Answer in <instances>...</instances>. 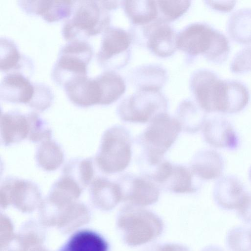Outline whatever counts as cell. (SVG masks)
Segmentation results:
<instances>
[{
	"mask_svg": "<svg viewBox=\"0 0 251 251\" xmlns=\"http://www.w3.org/2000/svg\"><path fill=\"white\" fill-rule=\"evenodd\" d=\"M126 15L133 24H149L157 20L158 9L154 0H126L123 1Z\"/></svg>",
	"mask_w": 251,
	"mask_h": 251,
	"instance_id": "28",
	"label": "cell"
},
{
	"mask_svg": "<svg viewBox=\"0 0 251 251\" xmlns=\"http://www.w3.org/2000/svg\"><path fill=\"white\" fill-rule=\"evenodd\" d=\"M34 91V83L20 72L8 73L0 83V99L6 102L28 105Z\"/></svg>",
	"mask_w": 251,
	"mask_h": 251,
	"instance_id": "14",
	"label": "cell"
},
{
	"mask_svg": "<svg viewBox=\"0 0 251 251\" xmlns=\"http://www.w3.org/2000/svg\"><path fill=\"white\" fill-rule=\"evenodd\" d=\"M64 88L69 99L76 106L86 107L100 104V91L95 77H79L67 84Z\"/></svg>",
	"mask_w": 251,
	"mask_h": 251,
	"instance_id": "18",
	"label": "cell"
},
{
	"mask_svg": "<svg viewBox=\"0 0 251 251\" xmlns=\"http://www.w3.org/2000/svg\"><path fill=\"white\" fill-rule=\"evenodd\" d=\"M90 213L87 206L79 202H74L64 210L57 226L65 232H69L87 223Z\"/></svg>",
	"mask_w": 251,
	"mask_h": 251,
	"instance_id": "31",
	"label": "cell"
},
{
	"mask_svg": "<svg viewBox=\"0 0 251 251\" xmlns=\"http://www.w3.org/2000/svg\"><path fill=\"white\" fill-rule=\"evenodd\" d=\"M227 32L234 41L251 43V8H244L232 13L227 21Z\"/></svg>",
	"mask_w": 251,
	"mask_h": 251,
	"instance_id": "25",
	"label": "cell"
},
{
	"mask_svg": "<svg viewBox=\"0 0 251 251\" xmlns=\"http://www.w3.org/2000/svg\"><path fill=\"white\" fill-rule=\"evenodd\" d=\"M230 70L235 74H242L251 70V47H245L233 56L230 63Z\"/></svg>",
	"mask_w": 251,
	"mask_h": 251,
	"instance_id": "37",
	"label": "cell"
},
{
	"mask_svg": "<svg viewBox=\"0 0 251 251\" xmlns=\"http://www.w3.org/2000/svg\"><path fill=\"white\" fill-rule=\"evenodd\" d=\"M64 159L62 147L51 139L43 141L37 148L35 153L36 164L45 171L56 170L63 164Z\"/></svg>",
	"mask_w": 251,
	"mask_h": 251,
	"instance_id": "26",
	"label": "cell"
},
{
	"mask_svg": "<svg viewBox=\"0 0 251 251\" xmlns=\"http://www.w3.org/2000/svg\"><path fill=\"white\" fill-rule=\"evenodd\" d=\"M95 170L92 158L70 159L62 169V174L74 180L83 189L93 181Z\"/></svg>",
	"mask_w": 251,
	"mask_h": 251,
	"instance_id": "30",
	"label": "cell"
},
{
	"mask_svg": "<svg viewBox=\"0 0 251 251\" xmlns=\"http://www.w3.org/2000/svg\"><path fill=\"white\" fill-rule=\"evenodd\" d=\"M167 109V100L159 90L140 89L123 100L117 112L124 122L146 123Z\"/></svg>",
	"mask_w": 251,
	"mask_h": 251,
	"instance_id": "8",
	"label": "cell"
},
{
	"mask_svg": "<svg viewBox=\"0 0 251 251\" xmlns=\"http://www.w3.org/2000/svg\"><path fill=\"white\" fill-rule=\"evenodd\" d=\"M109 11L103 0L73 1L71 15L62 26L64 38L69 41L85 40L104 31L109 26Z\"/></svg>",
	"mask_w": 251,
	"mask_h": 251,
	"instance_id": "3",
	"label": "cell"
},
{
	"mask_svg": "<svg viewBox=\"0 0 251 251\" xmlns=\"http://www.w3.org/2000/svg\"><path fill=\"white\" fill-rule=\"evenodd\" d=\"M201 251H224V250L219 246L212 245L205 247Z\"/></svg>",
	"mask_w": 251,
	"mask_h": 251,
	"instance_id": "41",
	"label": "cell"
},
{
	"mask_svg": "<svg viewBox=\"0 0 251 251\" xmlns=\"http://www.w3.org/2000/svg\"><path fill=\"white\" fill-rule=\"evenodd\" d=\"M137 72L138 87L140 89L159 90L166 79L165 72L158 66L140 68Z\"/></svg>",
	"mask_w": 251,
	"mask_h": 251,
	"instance_id": "32",
	"label": "cell"
},
{
	"mask_svg": "<svg viewBox=\"0 0 251 251\" xmlns=\"http://www.w3.org/2000/svg\"><path fill=\"white\" fill-rule=\"evenodd\" d=\"M246 194L242 183L233 176H226L219 179L213 192L217 205L226 211L236 210Z\"/></svg>",
	"mask_w": 251,
	"mask_h": 251,
	"instance_id": "16",
	"label": "cell"
},
{
	"mask_svg": "<svg viewBox=\"0 0 251 251\" xmlns=\"http://www.w3.org/2000/svg\"><path fill=\"white\" fill-rule=\"evenodd\" d=\"M29 124L27 139L32 143L42 142L51 139L52 131L47 122L36 112L26 114Z\"/></svg>",
	"mask_w": 251,
	"mask_h": 251,
	"instance_id": "35",
	"label": "cell"
},
{
	"mask_svg": "<svg viewBox=\"0 0 251 251\" xmlns=\"http://www.w3.org/2000/svg\"><path fill=\"white\" fill-rule=\"evenodd\" d=\"M0 47L1 71L21 72L20 71L26 68L27 65H33L29 59L20 53L17 44L11 39L5 37H1Z\"/></svg>",
	"mask_w": 251,
	"mask_h": 251,
	"instance_id": "23",
	"label": "cell"
},
{
	"mask_svg": "<svg viewBox=\"0 0 251 251\" xmlns=\"http://www.w3.org/2000/svg\"><path fill=\"white\" fill-rule=\"evenodd\" d=\"M190 86L198 105L205 112L236 113L244 109L250 100V92L245 84L221 79L208 69L195 71Z\"/></svg>",
	"mask_w": 251,
	"mask_h": 251,
	"instance_id": "1",
	"label": "cell"
},
{
	"mask_svg": "<svg viewBox=\"0 0 251 251\" xmlns=\"http://www.w3.org/2000/svg\"><path fill=\"white\" fill-rule=\"evenodd\" d=\"M131 42V36L127 31L109 26L103 31L97 54L98 63L109 71L124 66L129 58Z\"/></svg>",
	"mask_w": 251,
	"mask_h": 251,
	"instance_id": "9",
	"label": "cell"
},
{
	"mask_svg": "<svg viewBox=\"0 0 251 251\" xmlns=\"http://www.w3.org/2000/svg\"><path fill=\"white\" fill-rule=\"evenodd\" d=\"M156 251H186V249L178 244H167L158 247Z\"/></svg>",
	"mask_w": 251,
	"mask_h": 251,
	"instance_id": "40",
	"label": "cell"
},
{
	"mask_svg": "<svg viewBox=\"0 0 251 251\" xmlns=\"http://www.w3.org/2000/svg\"><path fill=\"white\" fill-rule=\"evenodd\" d=\"M205 112L193 101L184 100L177 108L176 119L182 129L187 132L194 133L202 128L206 120Z\"/></svg>",
	"mask_w": 251,
	"mask_h": 251,
	"instance_id": "29",
	"label": "cell"
},
{
	"mask_svg": "<svg viewBox=\"0 0 251 251\" xmlns=\"http://www.w3.org/2000/svg\"><path fill=\"white\" fill-rule=\"evenodd\" d=\"M206 5L211 9L221 12H226L231 10L235 5L236 1H204Z\"/></svg>",
	"mask_w": 251,
	"mask_h": 251,
	"instance_id": "39",
	"label": "cell"
},
{
	"mask_svg": "<svg viewBox=\"0 0 251 251\" xmlns=\"http://www.w3.org/2000/svg\"><path fill=\"white\" fill-rule=\"evenodd\" d=\"M177 48L194 58L201 55L208 61L220 64L228 58L230 46L222 32L208 24H191L177 35Z\"/></svg>",
	"mask_w": 251,
	"mask_h": 251,
	"instance_id": "2",
	"label": "cell"
},
{
	"mask_svg": "<svg viewBox=\"0 0 251 251\" xmlns=\"http://www.w3.org/2000/svg\"><path fill=\"white\" fill-rule=\"evenodd\" d=\"M229 251H251V229L243 226L230 228L226 237Z\"/></svg>",
	"mask_w": 251,
	"mask_h": 251,
	"instance_id": "33",
	"label": "cell"
},
{
	"mask_svg": "<svg viewBox=\"0 0 251 251\" xmlns=\"http://www.w3.org/2000/svg\"><path fill=\"white\" fill-rule=\"evenodd\" d=\"M204 141L210 146L229 150L239 146V138L232 124L222 117L206 120L202 127Z\"/></svg>",
	"mask_w": 251,
	"mask_h": 251,
	"instance_id": "15",
	"label": "cell"
},
{
	"mask_svg": "<svg viewBox=\"0 0 251 251\" xmlns=\"http://www.w3.org/2000/svg\"><path fill=\"white\" fill-rule=\"evenodd\" d=\"M29 124L26 114L17 111L1 113L0 116L1 143L9 146L27 138Z\"/></svg>",
	"mask_w": 251,
	"mask_h": 251,
	"instance_id": "20",
	"label": "cell"
},
{
	"mask_svg": "<svg viewBox=\"0 0 251 251\" xmlns=\"http://www.w3.org/2000/svg\"><path fill=\"white\" fill-rule=\"evenodd\" d=\"M181 130L178 120L167 113L160 114L151 122L138 138L150 165L157 166L162 161Z\"/></svg>",
	"mask_w": 251,
	"mask_h": 251,
	"instance_id": "5",
	"label": "cell"
},
{
	"mask_svg": "<svg viewBox=\"0 0 251 251\" xmlns=\"http://www.w3.org/2000/svg\"><path fill=\"white\" fill-rule=\"evenodd\" d=\"M32 251H47L45 249L40 248V247H36V248H34Z\"/></svg>",
	"mask_w": 251,
	"mask_h": 251,
	"instance_id": "42",
	"label": "cell"
},
{
	"mask_svg": "<svg viewBox=\"0 0 251 251\" xmlns=\"http://www.w3.org/2000/svg\"><path fill=\"white\" fill-rule=\"evenodd\" d=\"M83 189L72 178L62 175L51 186L46 198L60 207H65L80 196Z\"/></svg>",
	"mask_w": 251,
	"mask_h": 251,
	"instance_id": "22",
	"label": "cell"
},
{
	"mask_svg": "<svg viewBox=\"0 0 251 251\" xmlns=\"http://www.w3.org/2000/svg\"><path fill=\"white\" fill-rule=\"evenodd\" d=\"M149 176L156 183L174 193H195L200 186L195 179L198 178L190 167L174 164L166 160L162 161L157 165L153 173Z\"/></svg>",
	"mask_w": 251,
	"mask_h": 251,
	"instance_id": "11",
	"label": "cell"
},
{
	"mask_svg": "<svg viewBox=\"0 0 251 251\" xmlns=\"http://www.w3.org/2000/svg\"><path fill=\"white\" fill-rule=\"evenodd\" d=\"M118 226L126 244L137 246L150 242L162 232L163 223L152 212L128 204L120 211Z\"/></svg>",
	"mask_w": 251,
	"mask_h": 251,
	"instance_id": "6",
	"label": "cell"
},
{
	"mask_svg": "<svg viewBox=\"0 0 251 251\" xmlns=\"http://www.w3.org/2000/svg\"><path fill=\"white\" fill-rule=\"evenodd\" d=\"M89 194L92 203L105 211L112 209L122 201L119 184L103 176L93 180L89 185Z\"/></svg>",
	"mask_w": 251,
	"mask_h": 251,
	"instance_id": "19",
	"label": "cell"
},
{
	"mask_svg": "<svg viewBox=\"0 0 251 251\" xmlns=\"http://www.w3.org/2000/svg\"><path fill=\"white\" fill-rule=\"evenodd\" d=\"M18 4L26 13L41 15L48 22L68 18L71 15L73 1L71 0H18Z\"/></svg>",
	"mask_w": 251,
	"mask_h": 251,
	"instance_id": "17",
	"label": "cell"
},
{
	"mask_svg": "<svg viewBox=\"0 0 251 251\" xmlns=\"http://www.w3.org/2000/svg\"><path fill=\"white\" fill-rule=\"evenodd\" d=\"M101 94L100 105H109L118 100L125 93V82L113 71H105L95 77Z\"/></svg>",
	"mask_w": 251,
	"mask_h": 251,
	"instance_id": "24",
	"label": "cell"
},
{
	"mask_svg": "<svg viewBox=\"0 0 251 251\" xmlns=\"http://www.w3.org/2000/svg\"><path fill=\"white\" fill-rule=\"evenodd\" d=\"M0 200L1 207L12 204L23 212L33 211L42 201L41 191L35 183L14 176H7L2 182Z\"/></svg>",
	"mask_w": 251,
	"mask_h": 251,
	"instance_id": "10",
	"label": "cell"
},
{
	"mask_svg": "<svg viewBox=\"0 0 251 251\" xmlns=\"http://www.w3.org/2000/svg\"><path fill=\"white\" fill-rule=\"evenodd\" d=\"M132 138L130 131L121 125H114L103 133L95 162L106 174L121 172L129 165L132 156Z\"/></svg>",
	"mask_w": 251,
	"mask_h": 251,
	"instance_id": "4",
	"label": "cell"
},
{
	"mask_svg": "<svg viewBox=\"0 0 251 251\" xmlns=\"http://www.w3.org/2000/svg\"><path fill=\"white\" fill-rule=\"evenodd\" d=\"M93 53L92 46L85 40L69 41L59 50L51 69L52 79L64 87L73 80L87 75V65Z\"/></svg>",
	"mask_w": 251,
	"mask_h": 251,
	"instance_id": "7",
	"label": "cell"
},
{
	"mask_svg": "<svg viewBox=\"0 0 251 251\" xmlns=\"http://www.w3.org/2000/svg\"><path fill=\"white\" fill-rule=\"evenodd\" d=\"M237 216L243 222L251 225V193H247L236 209Z\"/></svg>",
	"mask_w": 251,
	"mask_h": 251,
	"instance_id": "38",
	"label": "cell"
},
{
	"mask_svg": "<svg viewBox=\"0 0 251 251\" xmlns=\"http://www.w3.org/2000/svg\"><path fill=\"white\" fill-rule=\"evenodd\" d=\"M108 244L98 233L89 230L79 231L71 236L60 251H108Z\"/></svg>",
	"mask_w": 251,
	"mask_h": 251,
	"instance_id": "27",
	"label": "cell"
},
{
	"mask_svg": "<svg viewBox=\"0 0 251 251\" xmlns=\"http://www.w3.org/2000/svg\"><path fill=\"white\" fill-rule=\"evenodd\" d=\"M144 27V34L150 51L161 57H167L174 53L177 48V35L167 23L157 19Z\"/></svg>",
	"mask_w": 251,
	"mask_h": 251,
	"instance_id": "13",
	"label": "cell"
},
{
	"mask_svg": "<svg viewBox=\"0 0 251 251\" xmlns=\"http://www.w3.org/2000/svg\"><path fill=\"white\" fill-rule=\"evenodd\" d=\"M249 178L251 181V167L250 168V169L249 170Z\"/></svg>",
	"mask_w": 251,
	"mask_h": 251,
	"instance_id": "43",
	"label": "cell"
},
{
	"mask_svg": "<svg viewBox=\"0 0 251 251\" xmlns=\"http://www.w3.org/2000/svg\"><path fill=\"white\" fill-rule=\"evenodd\" d=\"M34 86L33 96L27 105L36 111L43 112L51 105L53 94L50 87L44 83L35 82Z\"/></svg>",
	"mask_w": 251,
	"mask_h": 251,
	"instance_id": "36",
	"label": "cell"
},
{
	"mask_svg": "<svg viewBox=\"0 0 251 251\" xmlns=\"http://www.w3.org/2000/svg\"><path fill=\"white\" fill-rule=\"evenodd\" d=\"M190 168L200 180H210L221 176L224 168V161L220 153L213 150L204 149L193 156Z\"/></svg>",
	"mask_w": 251,
	"mask_h": 251,
	"instance_id": "21",
	"label": "cell"
},
{
	"mask_svg": "<svg viewBox=\"0 0 251 251\" xmlns=\"http://www.w3.org/2000/svg\"><path fill=\"white\" fill-rule=\"evenodd\" d=\"M121 188L122 201L129 204L142 207L151 205L158 200L159 187L149 175L126 174L117 182Z\"/></svg>",
	"mask_w": 251,
	"mask_h": 251,
	"instance_id": "12",
	"label": "cell"
},
{
	"mask_svg": "<svg viewBox=\"0 0 251 251\" xmlns=\"http://www.w3.org/2000/svg\"><path fill=\"white\" fill-rule=\"evenodd\" d=\"M159 20L165 23L174 21L181 16L189 9L190 0H157Z\"/></svg>",
	"mask_w": 251,
	"mask_h": 251,
	"instance_id": "34",
	"label": "cell"
}]
</instances>
